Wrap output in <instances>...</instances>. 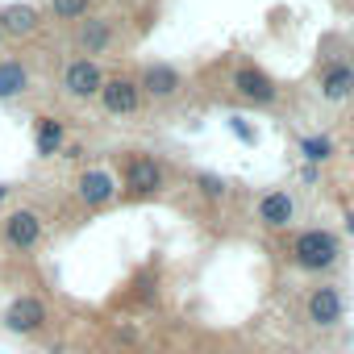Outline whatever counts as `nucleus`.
Segmentation results:
<instances>
[{
  "instance_id": "obj_1",
  "label": "nucleus",
  "mask_w": 354,
  "mask_h": 354,
  "mask_svg": "<svg viewBox=\"0 0 354 354\" xmlns=\"http://www.w3.org/2000/svg\"><path fill=\"white\" fill-rule=\"evenodd\" d=\"M292 259H296V267H304V271H329V267L342 259V246H337V238H333L329 230H304V234L292 242Z\"/></svg>"
},
{
  "instance_id": "obj_2",
  "label": "nucleus",
  "mask_w": 354,
  "mask_h": 354,
  "mask_svg": "<svg viewBox=\"0 0 354 354\" xmlns=\"http://www.w3.org/2000/svg\"><path fill=\"white\" fill-rule=\"evenodd\" d=\"M304 317H308L313 329H333V325H342V317H346V296H342L333 283H321V288L308 292Z\"/></svg>"
},
{
  "instance_id": "obj_3",
  "label": "nucleus",
  "mask_w": 354,
  "mask_h": 354,
  "mask_svg": "<svg viewBox=\"0 0 354 354\" xmlns=\"http://www.w3.org/2000/svg\"><path fill=\"white\" fill-rule=\"evenodd\" d=\"M42 325H46V300H38V296H17V300L5 308V329L17 333V337L38 333Z\"/></svg>"
},
{
  "instance_id": "obj_4",
  "label": "nucleus",
  "mask_w": 354,
  "mask_h": 354,
  "mask_svg": "<svg viewBox=\"0 0 354 354\" xmlns=\"http://www.w3.org/2000/svg\"><path fill=\"white\" fill-rule=\"evenodd\" d=\"M162 184H167V175H162L158 158H150V154H133L129 158V167H125V188L133 196H154Z\"/></svg>"
},
{
  "instance_id": "obj_5",
  "label": "nucleus",
  "mask_w": 354,
  "mask_h": 354,
  "mask_svg": "<svg viewBox=\"0 0 354 354\" xmlns=\"http://www.w3.org/2000/svg\"><path fill=\"white\" fill-rule=\"evenodd\" d=\"M100 88H104V75H100V67H96V63L75 59V63H67V67H63V92H67V96L88 100V96H100Z\"/></svg>"
},
{
  "instance_id": "obj_6",
  "label": "nucleus",
  "mask_w": 354,
  "mask_h": 354,
  "mask_svg": "<svg viewBox=\"0 0 354 354\" xmlns=\"http://www.w3.org/2000/svg\"><path fill=\"white\" fill-rule=\"evenodd\" d=\"M5 242L13 250H34L42 242V217L34 209H17L5 217Z\"/></svg>"
},
{
  "instance_id": "obj_7",
  "label": "nucleus",
  "mask_w": 354,
  "mask_h": 354,
  "mask_svg": "<svg viewBox=\"0 0 354 354\" xmlns=\"http://www.w3.org/2000/svg\"><path fill=\"white\" fill-rule=\"evenodd\" d=\"M75 196L88 205V209H104L113 196H117V184H113V175L104 167H92L80 175V184H75Z\"/></svg>"
},
{
  "instance_id": "obj_8",
  "label": "nucleus",
  "mask_w": 354,
  "mask_h": 354,
  "mask_svg": "<svg viewBox=\"0 0 354 354\" xmlns=\"http://www.w3.org/2000/svg\"><path fill=\"white\" fill-rule=\"evenodd\" d=\"M234 88H238V96H246L250 104H271V100L279 96L275 80H271L267 71H259V67H238V71H234Z\"/></svg>"
},
{
  "instance_id": "obj_9",
  "label": "nucleus",
  "mask_w": 354,
  "mask_h": 354,
  "mask_svg": "<svg viewBox=\"0 0 354 354\" xmlns=\"http://www.w3.org/2000/svg\"><path fill=\"white\" fill-rule=\"evenodd\" d=\"M100 104H104V113H113V117H129V113H138V104H142V88H138L133 80H109V84L100 88Z\"/></svg>"
},
{
  "instance_id": "obj_10",
  "label": "nucleus",
  "mask_w": 354,
  "mask_h": 354,
  "mask_svg": "<svg viewBox=\"0 0 354 354\" xmlns=\"http://www.w3.org/2000/svg\"><path fill=\"white\" fill-rule=\"evenodd\" d=\"M142 96H175V88H180V71L175 67H167V63H150L146 71H142Z\"/></svg>"
},
{
  "instance_id": "obj_11",
  "label": "nucleus",
  "mask_w": 354,
  "mask_h": 354,
  "mask_svg": "<svg viewBox=\"0 0 354 354\" xmlns=\"http://www.w3.org/2000/svg\"><path fill=\"white\" fill-rule=\"evenodd\" d=\"M292 217H296V205H292V196H288V192H267V196L259 201V221H263V225L283 230Z\"/></svg>"
},
{
  "instance_id": "obj_12",
  "label": "nucleus",
  "mask_w": 354,
  "mask_h": 354,
  "mask_svg": "<svg viewBox=\"0 0 354 354\" xmlns=\"http://www.w3.org/2000/svg\"><path fill=\"white\" fill-rule=\"evenodd\" d=\"M321 96H325V100H350V96H354V67H350V63H337V67L321 80Z\"/></svg>"
},
{
  "instance_id": "obj_13",
  "label": "nucleus",
  "mask_w": 354,
  "mask_h": 354,
  "mask_svg": "<svg viewBox=\"0 0 354 354\" xmlns=\"http://www.w3.org/2000/svg\"><path fill=\"white\" fill-rule=\"evenodd\" d=\"M26 88H30V71H26L17 59L0 63V100H13V96H21Z\"/></svg>"
},
{
  "instance_id": "obj_14",
  "label": "nucleus",
  "mask_w": 354,
  "mask_h": 354,
  "mask_svg": "<svg viewBox=\"0 0 354 354\" xmlns=\"http://www.w3.org/2000/svg\"><path fill=\"white\" fill-rule=\"evenodd\" d=\"M0 21H5V34H30V30L38 26V13H34L30 5H9Z\"/></svg>"
},
{
  "instance_id": "obj_15",
  "label": "nucleus",
  "mask_w": 354,
  "mask_h": 354,
  "mask_svg": "<svg viewBox=\"0 0 354 354\" xmlns=\"http://www.w3.org/2000/svg\"><path fill=\"white\" fill-rule=\"evenodd\" d=\"M59 142H63V125L55 117H42L38 121V154H55Z\"/></svg>"
},
{
  "instance_id": "obj_16",
  "label": "nucleus",
  "mask_w": 354,
  "mask_h": 354,
  "mask_svg": "<svg viewBox=\"0 0 354 354\" xmlns=\"http://www.w3.org/2000/svg\"><path fill=\"white\" fill-rule=\"evenodd\" d=\"M300 154H304L308 162H325V158L333 154V142H329L325 133H308V138H300Z\"/></svg>"
},
{
  "instance_id": "obj_17",
  "label": "nucleus",
  "mask_w": 354,
  "mask_h": 354,
  "mask_svg": "<svg viewBox=\"0 0 354 354\" xmlns=\"http://www.w3.org/2000/svg\"><path fill=\"white\" fill-rule=\"evenodd\" d=\"M109 38H113V34H109L104 21H88V26H84V46H88V50H104Z\"/></svg>"
},
{
  "instance_id": "obj_18",
  "label": "nucleus",
  "mask_w": 354,
  "mask_h": 354,
  "mask_svg": "<svg viewBox=\"0 0 354 354\" xmlns=\"http://www.w3.org/2000/svg\"><path fill=\"white\" fill-rule=\"evenodd\" d=\"M196 188H201L209 201H221V196H225V180H221V175H213V171H201V175H196Z\"/></svg>"
},
{
  "instance_id": "obj_19",
  "label": "nucleus",
  "mask_w": 354,
  "mask_h": 354,
  "mask_svg": "<svg viewBox=\"0 0 354 354\" xmlns=\"http://www.w3.org/2000/svg\"><path fill=\"white\" fill-rule=\"evenodd\" d=\"M50 5H55V13H59L63 21H75V17H84V13H88L92 0H50Z\"/></svg>"
},
{
  "instance_id": "obj_20",
  "label": "nucleus",
  "mask_w": 354,
  "mask_h": 354,
  "mask_svg": "<svg viewBox=\"0 0 354 354\" xmlns=\"http://www.w3.org/2000/svg\"><path fill=\"white\" fill-rule=\"evenodd\" d=\"M230 129H234V133H238L246 146H254V142H259V133H254V125H250L246 117H230Z\"/></svg>"
},
{
  "instance_id": "obj_21",
  "label": "nucleus",
  "mask_w": 354,
  "mask_h": 354,
  "mask_svg": "<svg viewBox=\"0 0 354 354\" xmlns=\"http://www.w3.org/2000/svg\"><path fill=\"white\" fill-rule=\"evenodd\" d=\"M5 196H9V188H5V184H0V205H5Z\"/></svg>"
},
{
  "instance_id": "obj_22",
  "label": "nucleus",
  "mask_w": 354,
  "mask_h": 354,
  "mask_svg": "<svg viewBox=\"0 0 354 354\" xmlns=\"http://www.w3.org/2000/svg\"><path fill=\"white\" fill-rule=\"evenodd\" d=\"M346 225H350V234H354V213H350V217H346Z\"/></svg>"
}]
</instances>
